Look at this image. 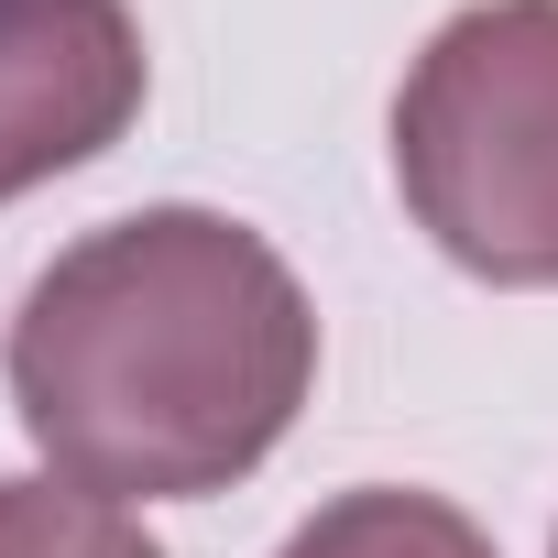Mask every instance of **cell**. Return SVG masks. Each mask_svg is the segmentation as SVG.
I'll list each match as a JSON object with an SVG mask.
<instances>
[{"label":"cell","mask_w":558,"mask_h":558,"mask_svg":"<svg viewBox=\"0 0 558 558\" xmlns=\"http://www.w3.org/2000/svg\"><path fill=\"white\" fill-rule=\"evenodd\" d=\"M307 384V286L219 208H132L66 241L12 318V405L56 482L99 504L230 493L274 460Z\"/></svg>","instance_id":"1"},{"label":"cell","mask_w":558,"mask_h":558,"mask_svg":"<svg viewBox=\"0 0 558 558\" xmlns=\"http://www.w3.org/2000/svg\"><path fill=\"white\" fill-rule=\"evenodd\" d=\"M395 186L482 286H558V0H471L395 88Z\"/></svg>","instance_id":"2"},{"label":"cell","mask_w":558,"mask_h":558,"mask_svg":"<svg viewBox=\"0 0 558 558\" xmlns=\"http://www.w3.org/2000/svg\"><path fill=\"white\" fill-rule=\"evenodd\" d=\"M143 110V34L121 0H0V197L99 165Z\"/></svg>","instance_id":"3"},{"label":"cell","mask_w":558,"mask_h":558,"mask_svg":"<svg viewBox=\"0 0 558 558\" xmlns=\"http://www.w3.org/2000/svg\"><path fill=\"white\" fill-rule=\"evenodd\" d=\"M274 558H493V536L449 504V493H405V482H362L340 504H318Z\"/></svg>","instance_id":"4"},{"label":"cell","mask_w":558,"mask_h":558,"mask_svg":"<svg viewBox=\"0 0 558 558\" xmlns=\"http://www.w3.org/2000/svg\"><path fill=\"white\" fill-rule=\"evenodd\" d=\"M0 558H165L132 504H99L77 482H0Z\"/></svg>","instance_id":"5"},{"label":"cell","mask_w":558,"mask_h":558,"mask_svg":"<svg viewBox=\"0 0 558 558\" xmlns=\"http://www.w3.org/2000/svg\"><path fill=\"white\" fill-rule=\"evenodd\" d=\"M547 558H558V547H547Z\"/></svg>","instance_id":"6"}]
</instances>
